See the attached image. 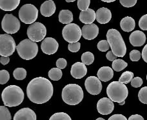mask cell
Masks as SVG:
<instances>
[{
  "label": "cell",
  "mask_w": 147,
  "mask_h": 120,
  "mask_svg": "<svg viewBox=\"0 0 147 120\" xmlns=\"http://www.w3.org/2000/svg\"><path fill=\"white\" fill-rule=\"evenodd\" d=\"M65 1H66L67 2H68V3H70V2H74V1H75L76 0H65Z\"/></svg>",
  "instance_id": "49"
},
{
  "label": "cell",
  "mask_w": 147,
  "mask_h": 120,
  "mask_svg": "<svg viewBox=\"0 0 147 120\" xmlns=\"http://www.w3.org/2000/svg\"><path fill=\"white\" fill-rule=\"evenodd\" d=\"M125 103V101H122V102H121V103H119V104L120 105H124V104Z\"/></svg>",
  "instance_id": "50"
},
{
  "label": "cell",
  "mask_w": 147,
  "mask_h": 120,
  "mask_svg": "<svg viewBox=\"0 0 147 120\" xmlns=\"http://www.w3.org/2000/svg\"><path fill=\"white\" fill-rule=\"evenodd\" d=\"M97 76L101 82H107L114 76V70L109 67H102L99 69Z\"/></svg>",
  "instance_id": "22"
},
{
  "label": "cell",
  "mask_w": 147,
  "mask_h": 120,
  "mask_svg": "<svg viewBox=\"0 0 147 120\" xmlns=\"http://www.w3.org/2000/svg\"><path fill=\"white\" fill-rule=\"evenodd\" d=\"M120 27L123 31L126 32H129L135 28L136 22L132 17L127 16L123 18L121 21Z\"/></svg>",
  "instance_id": "24"
},
{
  "label": "cell",
  "mask_w": 147,
  "mask_h": 120,
  "mask_svg": "<svg viewBox=\"0 0 147 120\" xmlns=\"http://www.w3.org/2000/svg\"><path fill=\"white\" fill-rule=\"evenodd\" d=\"M101 1H103V2H105V3H112V2H114L115 1H116V0H101Z\"/></svg>",
  "instance_id": "48"
},
{
  "label": "cell",
  "mask_w": 147,
  "mask_h": 120,
  "mask_svg": "<svg viewBox=\"0 0 147 120\" xmlns=\"http://www.w3.org/2000/svg\"><path fill=\"white\" fill-rule=\"evenodd\" d=\"M114 109V101L110 98H103L100 99L97 103V110L102 115H109Z\"/></svg>",
  "instance_id": "14"
},
{
  "label": "cell",
  "mask_w": 147,
  "mask_h": 120,
  "mask_svg": "<svg viewBox=\"0 0 147 120\" xmlns=\"http://www.w3.org/2000/svg\"><path fill=\"white\" fill-rule=\"evenodd\" d=\"M146 80H147V75H146Z\"/></svg>",
  "instance_id": "52"
},
{
  "label": "cell",
  "mask_w": 147,
  "mask_h": 120,
  "mask_svg": "<svg viewBox=\"0 0 147 120\" xmlns=\"http://www.w3.org/2000/svg\"><path fill=\"white\" fill-rule=\"evenodd\" d=\"M67 65V60L64 58H59L57 60L56 66L60 69H64Z\"/></svg>",
  "instance_id": "42"
},
{
  "label": "cell",
  "mask_w": 147,
  "mask_h": 120,
  "mask_svg": "<svg viewBox=\"0 0 147 120\" xmlns=\"http://www.w3.org/2000/svg\"><path fill=\"white\" fill-rule=\"evenodd\" d=\"M85 88L87 92L92 95H98L102 90L101 80L96 76H89L85 82Z\"/></svg>",
  "instance_id": "12"
},
{
  "label": "cell",
  "mask_w": 147,
  "mask_h": 120,
  "mask_svg": "<svg viewBox=\"0 0 147 120\" xmlns=\"http://www.w3.org/2000/svg\"><path fill=\"white\" fill-rule=\"evenodd\" d=\"M53 92L54 88L52 83L43 77L34 78L27 85V96L34 103H47L51 99Z\"/></svg>",
  "instance_id": "1"
},
{
  "label": "cell",
  "mask_w": 147,
  "mask_h": 120,
  "mask_svg": "<svg viewBox=\"0 0 147 120\" xmlns=\"http://www.w3.org/2000/svg\"><path fill=\"white\" fill-rule=\"evenodd\" d=\"M19 56L25 60H30L34 58L38 53V45L36 42L30 39H26L21 41L16 47Z\"/></svg>",
  "instance_id": "6"
},
{
  "label": "cell",
  "mask_w": 147,
  "mask_h": 120,
  "mask_svg": "<svg viewBox=\"0 0 147 120\" xmlns=\"http://www.w3.org/2000/svg\"><path fill=\"white\" fill-rule=\"evenodd\" d=\"M94 61V54L90 52H86L81 55V61L86 65H90Z\"/></svg>",
  "instance_id": "29"
},
{
  "label": "cell",
  "mask_w": 147,
  "mask_h": 120,
  "mask_svg": "<svg viewBox=\"0 0 147 120\" xmlns=\"http://www.w3.org/2000/svg\"><path fill=\"white\" fill-rule=\"evenodd\" d=\"M10 61L9 56H1L0 59V62L3 65H6L9 63Z\"/></svg>",
  "instance_id": "45"
},
{
  "label": "cell",
  "mask_w": 147,
  "mask_h": 120,
  "mask_svg": "<svg viewBox=\"0 0 147 120\" xmlns=\"http://www.w3.org/2000/svg\"><path fill=\"white\" fill-rule=\"evenodd\" d=\"M134 78V73L130 71H125L123 73L119 79V82L123 84H128L132 82Z\"/></svg>",
  "instance_id": "28"
},
{
  "label": "cell",
  "mask_w": 147,
  "mask_h": 120,
  "mask_svg": "<svg viewBox=\"0 0 147 120\" xmlns=\"http://www.w3.org/2000/svg\"><path fill=\"white\" fill-rule=\"evenodd\" d=\"M20 3V0H0V9L4 11H12Z\"/></svg>",
  "instance_id": "23"
},
{
  "label": "cell",
  "mask_w": 147,
  "mask_h": 120,
  "mask_svg": "<svg viewBox=\"0 0 147 120\" xmlns=\"http://www.w3.org/2000/svg\"><path fill=\"white\" fill-rule=\"evenodd\" d=\"M98 49L99 51L106 52L109 50L110 46L109 45V41L107 40H101L98 43Z\"/></svg>",
  "instance_id": "36"
},
{
  "label": "cell",
  "mask_w": 147,
  "mask_h": 120,
  "mask_svg": "<svg viewBox=\"0 0 147 120\" xmlns=\"http://www.w3.org/2000/svg\"><path fill=\"white\" fill-rule=\"evenodd\" d=\"M139 27L143 30H147V14L143 16L139 21Z\"/></svg>",
  "instance_id": "39"
},
{
  "label": "cell",
  "mask_w": 147,
  "mask_h": 120,
  "mask_svg": "<svg viewBox=\"0 0 147 120\" xmlns=\"http://www.w3.org/2000/svg\"><path fill=\"white\" fill-rule=\"evenodd\" d=\"M108 120H128L125 116L122 114H114L110 116Z\"/></svg>",
  "instance_id": "43"
},
{
  "label": "cell",
  "mask_w": 147,
  "mask_h": 120,
  "mask_svg": "<svg viewBox=\"0 0 147 120\" xmlns=\"http://www.w3.org/2000/svg\"><path fill=\"white\" fill-rule=\"evenodd\" d=\"M84 96L83 90L77 84H69L62 90L61 97L65 103L69 105H76L82 101Z\"/></svg>",
  "instance_id": "4"
},
{
  "label": "cell",
  "mask_w": 147,
  "mask_h": 120,
  "mask_svg": "<svg viewBox=\"0 0 147 120\" xmlns=\"http://www.w3.org/2000/svg\"><path fill=\"white\" fill-rule=\"evenodd\" d=\"M87 73V68L83 62H77L74 64L70 70V74L76 79H81Z\"/></svg>",
  "instance_id": "16"
},
{
  "label": "cell",
  "mask_w": 147,
  "mask_h": 120,
  "mask_svg": "<svg viewBox=\"0 0 147 120\" xmlns=\"http://www.w3.org/2000/svg\"><path fill=\"white\" fill-rule=\"evenodd\" d=\"M63 72L59 68H52L49 70V77L52 81H59L62 78Z\"/></svg>",
  "instance_id": "26"
},
{
  "label": "cell",
  "mask_w": 147,
  "mask_h": 120,
  "mask_svg": "<svg viewBox=\"0 0 147 120\" xmlns=\"http://www.w3.org/2000/svg\"><path fill=\"white\" fill-rule=\"evenodd\" d=\"M13 76L16 80H23L27 76V71L23 68H17L14 70Z\"/></svg>",
  "instance_id": "30"
},
{
  "label": "cell",
  "mask_w": 147,
  "mask_h": 120,
  "mask_svg": "<svg viewBox=\"0 0 147 120\" xmlns=\"http://www.w3.org/2000/svg\"><path fill=\"white\" fill-rule=\"evenodd\" d=\"M141 56H142V58L144 61H145L146 63H147V44L143 49Z\"/></svg>",
  "instance_id": "47"
},
{
  "label": "cell",
  "mask_w": 147,
  "mask_h": 120,
  "mask_svg": "<svg viewBox=\"0 0 147 120\" xmlns=\"http://www.w3.org/2000/svg\"><path fill=\"white\" fill-rule=\"evenodd\" d=\"M138 98L141 103L147 105V87L141 88L138 93Z\"/></svg>",
  "instance_id": "33"
},
{
  "label": "cell",
  "mask_w": 147,
  "mask_h": 120,
  "mask_svg": "<svg viewBox=\"0 0 147 120\" xmlns=\"http://www.w3.org/2000/svg\"><path fill=\"white\" fill-rule=\"evenodd\" d=\"M59 48V43L53 38L44 39L41 45V51L47 55H52L56 53Z\"/></svg>",
  "instance_id": "13"
},
{
  "label": "cell",
  "mask_w": 147,
  "mask_h": 120,
  "mask_svg": "<svg viewBox=\"0 0 147 120\" xmlns=\"http://www.w3.org/2000/svg\"><path fill=\"white\" fill-rule=\"evenodd\" d=\"M72 12L69 10H61L59 14V21L62 24H70L73 21Z\"/></svg>",
  "instance_id": "25"
},
{
  "label": "cell",
  "mask_w": 147,
  "mask_h": 120,
  "mask_svg": "<svg viewBox=\"0 0 147 120\" xmlns=\"http://www.w3.org/2000/svg\"><path fill=\"white\" fill-rule=\"evenodd\" d=\"M47 34V28L40 22H34L30 24L27 29L28 38L35 42H39L43 40Z\"/></svg>",
  "instance_id": "10"
},
{
  "label": "cell",
  "mask_w": 147,
  "mask_h": 120,
  "mask_svg": "<svg viewBox=\"0 0 147 120\" xmlns=\"http://www.w3.org/2000/svg\"><path fill=\"white\" fill-rule=\"evenodd\" d=\"M107 39L112 51L115 56L121 58L125 56L127 47L119 31L114 28L109 30L107 33Z\"/></svg>",
  "instance_id": "3"
},
{
  "label": "cell",
  "mask_w": 147,
  "mask_h": 120,
  "mask_svg": "<svg viewBox=\"0 0 147 120\" xmlns=\"http://www.w3.org/2000/svg\"><path fill=\"white\" fill-rule=\"evenodd\" d=\"M14 120H37V116L31 109L23 108L14 114Z\"/></svg>",
  "instance_id": "17"
},
{
  "label": "cell",
  "mask_w": 147,
  "mask_h": 120,
  "mask_svg": "<svg viewBox=\"0 0 147 120\" xmlns=\"http://www.w3.org/2000/svg\"><path fill=\"white\" fill-rule=\"evenodd\" d=\"M96 20V13L93 9H88L80 12V20L84 24H92Z\"/></svg>",
  "instance_id": "21"
},
{
  "label": "cell",
  "mask_w": 147,
  "mask_h": 120,
  "mask_svg": "<svg viewBox=\"0 0 147 120\" xmlns=\"http://www.w3.org/2000/svg\"><path fill=\"white\" fill-rule=\"evenodd\" d=\"M56 10V5L52 0H48V1H45L40 7L41 14L45 17H51L54 14Z\"/></svg>",
  "instance_id": "20"
},
{
  "label": "cell",
  "mask_w": 147,
  "mask_h": 120,
  "mask_svg": "<svg viewBox=\"0 0 147 120\" xmlns=\"http://www.w3.org/2000/svg\"><path fill=\"white\" fill-rule=\"evenodd\" d=\"M81 47V43L80 42H75V43H69L68 49L69 50L72 52V53H77L80 51Z\"/></svg>",
  "instance_id": "38"
},
{
  "label": "cell",
  "mask_w": 147,
  "mask_h": 120,
  "mask_svg": "<svg viewBox=\"0 0 147 120\" xmlns=\"http://www.w3.org/2000/svg\"><path fill=\"white\" fill-rule=\"evenodd\" d=\"M90 4V0H78V7L81 11H85L88 9Z\"/></svg>",
  "instance_id": "35"
},
{
  "label": "cell",
  "mask_w": 147,
  "mask_h": 120,
  "mask_svg": "<svg viewBox=\"0 0 147 120\" xmlns=\"http://www.w3.org/2000/svg\"><path fill=\"white\" fill-rule=\"evenodd\" d=\"M17 46L14 38L9 34L0 35V55L10 56L13 54Z\"/></svg>",
  "instance_id": "9"
},
{
  "label": "cell",
  "mask_w": 147,
  "mask_h": 120,
  "mask_svg": "<svg viewBox=\"0 0 147 120\" xmlns=\"http://www.w3.org/2000/svg\"><path fill=\"white\" fill-rule=\"evenodd\" d=\"M141 53L137 50H133L130 53V59L132 61H138L141 58Z\"/></svg>",
  "instance_id": "37"
},
{
  "label": "cell",
  "mask_w": 147,
  "mask_h": 120,
  "mask_svg": "<svg viewBox=\"0 0 147 120\" xmlns=\"http://www.w3.org/2000/svg\"><path fill=\"white\" fill-rule=\"evenodd\" d=\"M96 120H105V119H103V118H98V119H96Z\"/></svg>",
  "instance_id": "51"
},
{
  "label": "cell",
  "mask_w": 147,
  "mask_h": 120,
  "mask_svg": "<svg viewBox=\"0 0 147 120\" xmlns=\"http://www.w3.org/2000/svg\"><path fill=\"white\" fill-rule=\"evenodd\" d=\"M96 13L97 22L100 24H106L111 20L112 13L107 8H100L97 10Z\"/></svg>",
  "instance_id": "19"
},
{
  "label": "cell",
  "mask_w": 147,
  "mask_h": 120,
  "mask_svg": "<svg viewBox=\"0 0 147 120\" xmlns=\"http://www.w3.org/2000/svg\"><path fill=\"white\" fill-rule=\"evenodd\" d=\"M20 22L18 18L11 14L4 16L1 22L2 29L7 34H13L18 32L20 28Z\"/></svg>",
  "instance_id": "11"
},
{
  "label": "cell",
  "mask_w": 147,
  "mask_h": 120,
  "mask_svg": "<svg viewBox=\"0 0 147 120\" xmlns=\"http://www.w3.org/2000/svg\"><path fill=\"white\" fill-rule=\"evenodd\" d=\"M1 98L5 106L14 107L22 103L24 100V92L18 86L9 85L3 90Z\"/></svg>",
  "instance_id": "2"
},
{
  "label": "cell",
  "mask_w": 147,
  "mask_h": 120,
  "mask_svg": "<svg viewBox=\"0 0 147 120\" xmlns=\"http://www.w3.org/2000/svg\"><path fill=\"white\" fill-rule=\"evenodd\" d=\"M49 120H72L69 114L65 113H57L54 114Z\"/></svg>",
  "instance_id": "32"
},
{
  "label": "cell",
  "mask_w": 147,
  "mask_h": 120,
  "mask_svg": "<svg viewBox=\"0 0 147 120\" xmlns=\"http://www.w3.org/2000/svg\"><path fill=\"white\" fill-rule=\"evenodd\" d=\"M128 63L127 62H125L124 60L120 59H117L114 60V61H112V69L115 70L116 72H120L125 69L126 67H127Z\"/></svg>",
  "instance_id": "27"
},
{
  "label": "cell",
  "mask_w": 147,
  "mask_h": 120,
  "mask_svg": "<svg viewBox=\"0 0 147 120\" xmlns=\"http://www.w3.org/2000/svg\"><path fill=\"white\" fill-rule=\"evenodd\" d=\"M128 120H145L143 118V116L141 115H139V114H134V115H132Z\"/></svg>",
  "instance_id": "46"
},
{
  "label": "cell",
  "mask_w": 147,
  "mask_h": 120,
  "mask_svg": "<svg viewBox=\"0 0 147 120\" xmlns=\"http://www.w3.org/2000/svg\"><path fill=\"white\" fill-rule=\"evenodd\" d=\"M63 38L69 43H75L80 40L82 36V30L76 23L67 24L62 31Z\"/></svg>",
  "instance_id": "8"
},
{
  "label": "cell",
  "mask_w": 147,
  "mask_h": 120,
  "mask_svg": "<svg viewBox=\"0 0 147 120\" xmlns=\"http://www.w3.org/2000/svg\"><path fill=\"white\" fill-rule=\"evenodd\" d=\"M120 3L121 4L123 7L130 8L134 6L136 4L138 0H119Z\"/></svg>",
  "instance_id": "40"
},
{
  "label": "cell",
  "mask_w": 147,
  "mask_h": 120,
  "mask_svg": "<svg viewBox=\"0 0 147 120\" xmlns=\"http://www.w3.org/2000/svg\"><path fill=\"white\" fill-rule=\"evenodd\" d=\"M10 79L9 72L7 70H0V84L4 85L8 82Z\"/></svg>",
  "instance_id": "34"
},
{
  "label": "cell",
  "mask_w": 147,
  "mask_h": 120,
  "mask_svg": "<svg viewBox=\"0 0 147 120\" xmlns=\"http://www.w3.org/2000/svg\"><path fill=\"white\" fill-rule=\"evenodd\" d=\"M12 116L6 106L0 107V120H11Z\"/></svg>",
  "instance_id": "31"
},
{
  "label": "cell",
  "mask_w": 147,
  "mask_h": 120,
  "mask_svg": "<svg viewBox=\"0 0 147 120\" xmlns=\"http://www.w3.org/2000/svg\"><path fill=\"white\" fill-rule=\"evenodd\" d=\"M143 80L140 77H136L133 78V80L131 82V85L134 88L140 87L143 85Z\"/></svg>",
  "instance_id": "41"
},
{
  "label": "cell",
  "mask_w": 147,
  "mask_h": 120,
  "mask_svg": "<svg viewBox=\"0 0 147 120\" xmlns=\"http://www.w3.org/2000/svg\"><path fill=\"white\" fill-rule=\"evenodd\" d=\"M146 35L142 31L136 30L131 34L129 38L131 45L134 47H141L146 42Z\"/></svg>",
  "instance_id": "18"
},
{
  "label": "cell",
  "mask_w": 147,
  "mask_h": 120,
  "mask_svg": "<svg viewBox=\"0 0 147 120\" xmlns=\"http://www.w3.org/2000/svg\"><path fill=\"white\" fill-rule=\"evenodd\" d=\"M107 94L112 101L119 103L125 101L128 95V90L125 84L119 82H113L107 87Z\"/></svg>",
  "instance_id": "5"
},
{
  "label": "cell",
  "mask_w": 147,
  "mask_h": 120,
  "mask_svg": "<svg viewBox=\"0 0 147 120\" xmlns=\"http://www.w3.org/2000/svg\"><path fill=\"white\" fill-rule=\"evenodd\" d=\"M38 17V10L34 5L25 4L19 10V18L25 24H32Z\"/></svg>",
  "instance_id": "7"
},
{
  "label": "cell",
  "mask_w": 147,
  "mask_h": 120,
  "mask_svg": "<svg viewBox=\"0 0 147 120\" xmlns=\"http://www.w3.org/2000/svg\"><path fill=\"white\" fill-rule=\"evenodd\" d=\"M81 30L83 37L87 40H94L99 34V28L94 23L85 25Z\"/></svg>",
  "instance_id": "15"
},
{
  "label": "cell",
  "mask_w": 147,
  "mask_h": 120,
  "mask_svg": "<svg viewBox=\"0 0 147 120\" xmlns=\"http://www.w3.org/2000/svg\"><path fill=\"white\" fill-rule=\"evenodd\" d=\"M106 57H107V59L109 60L110 61H114V60L117 59V56H115V54L113 53V52L111 51H109L107 54H106Z\"/></svg>",
  "instance_id": "44"
}]
</instances>
